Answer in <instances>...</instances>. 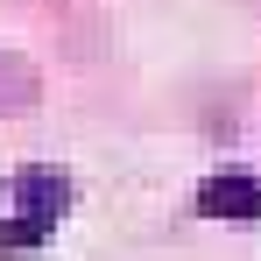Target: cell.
Listing matches in <instances>:
<instances>
[{"label": "cell", "instance_id": "obj_2", "mask_svg": "<svg viewBox=\"0 0 261 261\" xmlns=\"http://www.w3.org/2000/svg\"><path fill=\"white\" fill-rule=\"evenodd\" d=\"M198 212H205V219H261V176H247V170L205 176Z\"/></svg>", "mask_w": 261, "mask_h": 261}, {"label": "cell", "instance_id": "obj_4", "mask_svg": "<svg viewBox=\"0 0 261 261\" xmlns=\"http://www.w3.org/2000/svg\"><path fill=\"white\" fill-rule=\"evenodd\" d=\"M49 240V226H36V219H0V254H29V247H43Z\"/></svg>", "mask_w": 261, "mask_h": 261}, {"label": "cell", "instance_id": "obj_1", "mask_svg": "<svg viewBox=\"0 0 261 261\" xmlns=\"http://www.w3.org/2000/svg\"><path fill=\"white\" fill-rule=\"evenodd\" d=\"M14 212L36 219V226H57V219L71 212V176L49 170V163H29V170H14Z\"/></svg>", "mask_w": 261, "mask_h": 261}, {"label": "cell", "instance_id": "obj_3", "mask_svg": "<svg viewBox=\"0 0 261 261\" xmlns=\"http://www.w3.org/2000/svg\"><path fill=\"white\" fill-rule=\"evenodd\" d=\"M29 99H36V71L21 57H0V113H21Z\"/></svg>", "mask_w": 261, "mask_h": 261}]
</instances>
